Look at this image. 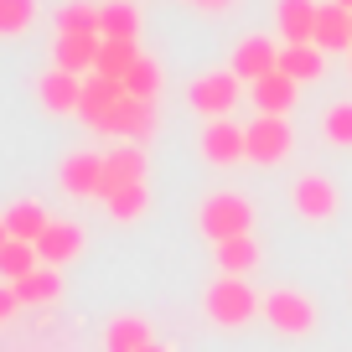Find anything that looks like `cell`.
I'll return each mask as SVG.
<instances>
[{
	"mask_svg": "<svg viewBox=\"0 0 352 352\" xmlns=\"http://www.w3.org/2000/svg\"><path fill=\"white\" fill-rule=\"evenodd\" d=\"M202 311H208L212 327H249L264 311V296H254V285L239 275H218L208 285V296H202Z\"/></svg>",
	"mask_w": 352,
	"mask_h": 352,
	"instance_id": "1",
	"label": "cell"
},
{
	"mask_svg": "<svg viewBox=\"0 0 352 352\" xmlns=\"http://www.w3.org/2000/svg\"><path fill=\"white\" fill-rule=\"evenodd\" d=\"M197 228L208 233L212 243L243 239V233H254V202L239 197V192H212V197L197 208Z\"/></svg>",
	"mask_w": 352,
	"mask_h": 352,
	"instance_id": "2",
	"label": "cell"
},
{
	"mask_svg": "<svg viewBox=\"0 0 352 352\" xmlns=\"http://www.w3.org/2000/svg\"><path fill=\"white\" fill-rule=\"evenodd\" d=\"M270 327L280 331V337H311L316 331V300L306 296V290H270L264 296V311H259Z\"/></svg>",
	"mask_w": 352,
	"mask_h": 352,
	"instance_id": "3",
	"label": "cell"
},
{
	"mask_svg": "<svg viewBox=\"0 0 352 352\" xmlns=\"http://www.w3.org/2000/svg\"><path fill=\"white\" fill-rule=\"evenodd\" d=\"M239 73L233 67H223V73H202V78H192V88H187V104L202 114V120H228V109L239 104Z\"/></svg>",
	"mask_w": 352,
	"mask_h": 352,
	"instance_id": "4",
	"label": "cell"
},
{
	"mask_svg": "<svg viewBox=\"0 0 352 352\" xmlns=\"http://www.w3.org/2000/svg\"><path fill=\"white\" fill-rule=\"evenodd\" d=\"M94 130H99V135H114V140H130V145H145V140L155 135V104L130 99V94H124V99L114 104V109L104 114Z\"/></svg>",
	"mask_w": 352,
	"mask_h": 352,
	"instance_id": "5",
	"label": "cell"
},
{
	"mask_svg": "<svg viewBox=\"0 0 352 352\" xmlns=\"http://www.w3.org/2000/svg\"><path fill=\"white\" fill-rule=\"evenodd\" d=\"M290 151H296V130H290V120H280V114H259V120H249V161L254 166H280Z\"/></svg>",
	"mask_w": 352,
	"mask_h": 352,
	"instance_id": "6",
	"label": "cell"
},
{
	"mask_svg": "<svg viewBox=\"0 0 352 352\" xmlns=\"http://www.w3.org/2000/svg\"><path fill=\"white\" fill-rule=\"evenodd\" d=\"M290 202H296V212H300L306 223H327V218H337V208H342L337 182H331V176H321V171L296 176V187H290Z\"/></svg>",
	"mask_w": 352,
	"mask_h": 352,
	"instance_id": "7",
	"label": "cell"
},
{
	"mask_svg": "<svg viewBox=\"0 0 352 352\" xmlns=\"http://www.w3.org/2000/svg\"><path fill=\"white\" fill-rule=\"evenodd\" d=\"M202 161H208V166H239V161H249V124H239V120H208V130H202Z\"/></svg>",
	"mask_w": 352,
	"mask_h": 352,
	"instance_id": "8",
	"label": "cell"
},
{
	"mask_svg": "<svg viewBox=\"0 0 352 352\" xmlns=\"http://www.w3.org/2000/svg\"><path fill=\"white\" fill-rule=\"evenodd\" d=\"M228 67L239 73V83H249V88H254L259 78L280 73V42H270V36H243V42L233 47Z\"/></svg>",
	"mask_w": 352,
	"mask_h": 352,
	"instance_id": "9",
	"label": "cell"
},
{
	"mask_svg": "<svg viewBox=\"0 0 352 352\" xmlns=\"http://www.w3.org/2000/svg\"><path fill=\"white\" fill-rule=\"evenodd\" d=\"M57 176H63V192H67V197H94V202H104V155H99V151H73Z\"/></svg>",
	"mask_w": 352,
	"mask_h": 352,
	"instance_id": "10",
	"label": "cell"
},
{
	"mask_svg": "<svg viewBox=\"0 0 352 352\" xmlns=\"http://www.w3.org/2000/svg\"><path fill=\"white\" fill-rule=\"evenodd\" d=\"M36 99H42L47 114H78V109H83V78L52 67V73L36 78Z\"/></svg>",
	"mask_w": 352,
	"mask_h": 352,
	"instance_id": "11",
	"label": "cell"
},
{
	"mask_svg": "<svg viewBox=\"0 0 352 352\" xmlns=\"http://www.w3.org/2000/svg\"><path fill=\"white\" fill-rule=\"evenodd\" d=\"M135 182H145V151L130 145V140H120L114 151H104V202L120 187H135Z\"/></svg>",
	"mask_w": 352,
	"mask_h": 352,
	"instance_id": "12",
	"label": "cell"
},
{
	"mask_svg": "<svg viewBox=\"0 0 352 352\" xmlns=\"http://www.w3.org/2000/svg\"><path fill=\"white\" fill-rule=\"evenodd\" d=\"M78 254H83V228H78V223H57L52 218V228L36 239V259L52 264V270H63V264L78 259Z\"/></svg>",
	"mask_w": 352,
	"mask_h": 352,
	"instance_id": "13",
	"label": "cell"
},
{
	"mask_svg": "<svg viewBox=\"0 0 352 352\" xmlns=\"http://www.w3.org/2000/svg\"><path fill=\"white\" fill-rule=\"evenodd\" d=\"M99 47H104V36H57V47H52V67L88 78L94 67H99Z\"/></svg>",
	"mask_w": 352,
	"mask_h": 352,
	"instance_id": "14",
	"label": "cell"
},
{
	"mask_svg": "<svg viewBox=\"0 0 352 352\" xmlns=\"http://www.w3.org/2000/svg\"><path fill=\"white\" fill-rule=\"evenodd\" d=\"M296 99H300V83L285 78V73H270V78L254 83V109H259V114H280V120H290Z\"/></svg>",
	"mask_w": 352,
	"mask_h": 352,
	"instance_id": "15",
	"label": "cell"
},
{
	"mask_svg": "<svg viewBox=\"0 0 352 352\" xmlns=\"http://www.w3.org/2000/svg\"><path fill=\"white\" fill-rule=\"evenodd\" d=\"M311 42L321 47V52H352V11H342L337 0H327L316 11V36Z\"/></svg>",
	"mask_w": 352,
	"mask_h": 352,
	"instance_id": "16",
	"label": "cell"
},
{
	"mask_svg": "<svg viewBox=\"0 0 352 352\" xmlns=\"http://www.w3.org/2000/svg\"><path fill=\"white\" fill-rule=\"evenodd\" d=\"M316 11H321L316 0H280L275 6V26H280V36H285V47L316 36Z\"/></svg>",
	"mask_w": 352,
	"mask_h": 352,
	"instance_id": "17",
	"label": "cell"
},
{
	"mask_svg": "<svg viewBox=\"0 0 352 352\" xmlns=\"http://www.w3.org/2000/svg\"><path fill=\"white\" fill-rule=\"evenodd\" d=\"M120 99H124V83H114V78H104V73H88L83 78V109H78V114H83L88 130H94Z\"/></svg>",
	"mask_w": 352,
	"mask_h": 352,
	"instance_id": "18",
	"label": "cell"
},
{
	"mask_svg": "<svg viewBox=\"0 0 352 352\" xmlns=\"http://www.w3.org/2000/svg\"><path fill=\"white\" fill-rule=\"evenodd\" d=\"M280 73L296 78V83H316L327 73V52L316 42H296V47H280Z\"/></svg>",
	"mask_w": 352,
	"mask_h": 352,
	"instance_id": "19",
	"label": "cell"
},
{
	"mask_svg": "<svg viewBox=\"0 0 352 352\" xmlns=\"http://www.w3.org/2000/svg\"><path fill=\"white\" fill-rule=\"evenodd\" d=\"M151 321L145 316H114L104 327V352H145L151 347Z\"/></svg>",
	"mask_w": 352,
	"mask_h": 352,
	"instance_id": "20",
	"label": "cell"
},
{
	"mask_svg": "<svg viewBox=\"0 0 352 352\" xmlns=\"http://www.w3.org/2000/svg\"><path fill=\"white\" fill-rule=\"evenodd\" d=\"M99 36L104 42H135V36H140V11H135L130 0L99 6Z\"/></svg>",
	"mask_w": 352,
	"mask_h": 352,
	"instance_id": "21",
	"label": "cell"
},
{
	"mask_svg": "<svg viewBox=\"0 0 352 352\" xmlns=\"http://www.w3.org/2000/svg\"><path fill=\"white\" fill-rule=\"evenodd\" d=\"M254 270H259V239H254V233L218 243V275H239V280H249Z\"/></svg>",
	"mask_w": 352,
	"mask_h": 352,
	"instance_id": "22",
	"label": "cell"
},
{
	"mask_svg": "<svg viewBox=\"0 0 352 352\" xmlns=\"http://www.w3.org/2000/svg\"><path fill=\"white\" fill-rule=\"evenodd\" d=\"M16 296H21V306H52L63 296V275H57L52 264H36L32 275L16 280Z\"/></svg>",
	"mask_w": 352,
	"mask_h": 352,
	"instance_id": "23",
	"label": "cell"
},
{
	"mask_svg": "<svg viewBox=\"0 0 352 352\" xmlns=\"http://www.w3.org/2000/svg\"><path fill=\"white\" fill-rule=\"evenodd\" d=\"M47 228H52V218H47L42 202H16V208L6 212V233H11V239H21V243H36Z\"/></svg>",
	"mask_w": 352,
	"mask_h": 352,
	"instance_id": "24",
	"label": "cell"
},
{
	"mask_svg": "<svg viewBox=\"0 0 352 352\" xmlns=\"http://www.w3.org/2000/svg\"><path fill=\"white\" fill-rule=\"evenodd\" d=\"M135 63H140V47H135V42H104V47H99V67H94V73H104V78H114V83H124Z\"/></svg>",
	"mask_w": 352,
	"mask_h": 352,
	"instance_id": "25",
	"label": "cell"
},
{
	"mask_svg": "<svg viewBox=\"0 0 352 352\" xmlns=\"http://www.w3.org/2000/svg\"><path fill=\"white\" fill-rule=\"evenodd\" d=\"M57 36H99V6L67 0L63 11H57Z\"/></svg>",
	"mask_w": 352,
	"mask_h": 352,
	"instance_id": "26",
	"label": "cell"
},
{
	"mask_svg": "<svg viewBox=\"0 0 352 352\" xmlns=\"http://www.w3.org/2000/svg\"><path fill=\"white\" fill-rule=\"evenodd\" d=\"M36 243H21V239H6V249H0V275H6V285H16L21 275H32L36 270Z\"/></svg>",
	"mask_w": 352,
	"mask_h": 352,
	"instance_id": "27",
	"label": "cell"
},
{
	"mask_svg": "<svg viewBox=\"0 0 352 352\" xmlns=\"http://www.w3.org/2000/svg\"><path fill=\"white\" fill-rule=\"evenodd\" d=\"M145 208H151V192H145V182H135V187H120L109 202H104V212H109L114 223H135Z\"/></svg>",
	"mask_w": 352,
	"mask_h": 352,
	"instance_id": "28",
	"label": "cell"
},
{
	"mask_svg": "<svg viewBox=\"0 0 352 352\" xmlns=\"http://www.w3.org/2000/svg\"><path fill=\"white\" fill-rule=\"evenodd\" d=\"M124 94H130V99H145V104H155V99H161V63L140 57V63L130 67V78H124Z\"/></svg>",
	"mask_w": 352,
	"mask_h": 352,
	"instance_id": "29",
	"label": "cell"
},
{
	"mask_svg": "<svg viewBox=\"0 0 352 352\" xmlns=\"http://www.w3.org/2000/svg\"><path fill=\"white\" fill-rule=\"evenodd\" d=\"M321 140H331L337 151H352V99L331 104V109L321 114Z\"/></svg>",
	"mask_w": 352,
	"mask_h": 352,
	"instance_id": "30",
	"label": "cell"
},
{
	"mask_svg": "<svg viewBox=\"0 0 352 352\" xmlns=\"http://www.w3.org/2000/svg\"><path fill=\"white\" fill-rule=\"evenodd\" d=\"M36 21V0H0V36H21Z\"/></svg>",
	"mask_w": 352,
	"mask_h": 352,
	"instance_id": "31",
	"label": "cell"
},
{
	"mask_svg": "<svg viewBox=\"0 0 352 352\" xmlns=\"http://www.w3.org/2000/svg\"><path fill=\"white\" fill-rule=\"evenodd\" d=\"M16 311H21V296H16V285H0V327H11Z\"/></svg>",
	"mask_w": 352,
	"mask_h": 352,
	"instance_id": "32",
	"label": "cell"
},
{
	"mask_svg": "<svg viewBox=\"0 0 352 352\" xmlns=\"http://www.w3.org/2000/svg\"><path fill=\"white\" fill-rule=\"evenodd\" d=\"M192 6H197V11H228L233 0H192Z\"/></svg>",
	"mask_w": 352,
	"mask_h": 352,
	"instance_id": "33",
	"label": "cell"
},
{
	"mask_svg": "<svg viewBox=\"0 0 352 352\" xmlns=\"http://www.w3.org/2000/svg\"><path fill=\"white\" fill-rule=\"evenodd\" d=\"M6 239H11V233H6V218H0V249H6Z\"/></svg>",
	"mask_w": 352,
	"mask_h": 352,
	"instance_id": "34",
	"label": "cell"
},
{
	"mask_svg": "<svg viewBox=\"0 0 352 352\" xmlns=\"http://www.w3.org/2000/svg\"><path fill=\"white\" fill-rule=\"evenodd\" d=\"M145 352H166V347H161V342H151V347H145Z\"/></svg>",
	"mask_w": 352,
	"mask_h": 352,
	"instance_id": "35",
	"label": "cell"
},
{
	"mask_svg": "<svg viewBox=\"0 0 352 352\" xmlns=\"http://www.w3.org/2000/svg\"><path fill=\"white\" fill-rule=\"evenodd\" d=\"M337 6H342V11H352V0H337Z\"/></svg>",
	"mask_w": 352,
	"mask_h": 352,
	"instance_id": "36",
	"label": "cell"
},
{
	"mask_svg": "<svg viewBox=\"0 0 352 352\" xmlns=\"http://www.w3.org/2000/svg\"><path fill=\"white\" fill-rule=\"evenodd\" d=\"M347 67H352V63H347Z\"/></svg>",
	"mask_w": 352,
	"mask_h": 352,
	"instance_id": "37",
	"label": "cell"
}]
</instances>
